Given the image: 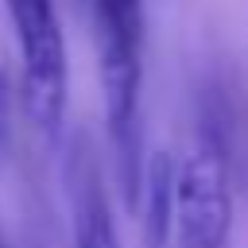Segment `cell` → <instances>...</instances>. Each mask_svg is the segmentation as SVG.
<instances>
[{"label":"cell","mask_w":248,"mask_h":248,"mask_svg":"<svg viewBox=\"0 0 248 248\" xmlns=\"http://www.w3.org/2000/svg\"><path fill=\"white\" fill-rule=\"evenodd\" d=\"M170 229L182 248H225L232 232V174L225 143L202 132L174 170V213Z\"/></svg>","instance_id":"6da1fadb"},{"label":"cell","mask_w":248,"mask_h":248,"mask_svg":"<svg viewBox=\"0 0 248 248\" xmlns=\"http://www.w3.org/2000/svg\"><path fill=\"white\" fill-rule=\"evenodd\" d=\"M8 16L23 58V108L43 132H58L66 112L70 66L54 0H8Z\"/></svg>","instance_id":"7a4b0ae2"},{"label":"cell","mask_w":248,"mask_h":248,"mask_svg":"<svg viewBox=\"0 0 248 248\" xmlns=\"http://www.w3.org/2000/svg\"><path fill=\"white\" fill-rule=\"evenodd\" d=\"M174 155L170 151H151L140 170V194L136 205H143V236L151 248H159L170 232V213H174Z\"/></svg>","instance_id":"3957f363"},{"label":"cell","mask_w":248,"mask_h":248,"mask_svg":"<svg viewBox=\"0 0 248 248\" xmlns=\"http://www.w3.org/2000/svg\"><path fill=\"white\" fill-rule=\"evenodd\" d=\"M74 248H120L108 198L93 170H81L74 186Z\"/></svg>","instance_id":"277c9868"},{"label":"cell","mask_w":248,"mask_h":248,"mask_svg":"<svg viewBox=\"0 0 248 248\" xmlns=\"http://www.w3.org/2000/svg\"><path fill=\"white\" fill-rule=\"evenodd\" d=\"M12 93H16V85H12V70L0 62V151H4L8 140H12Z\"/></svg>","instance_id":"5b68a950"},{"label":"cell","mask_w":248,"mask_h":248,"mask_svg":"<svg viewBox=\"0 0 248 248\" xmlns=\"http://www.w3.org/2000/svg\"><path fill=\"white\" fill-rule=\"evenodd\" d=\"M74 4H78V8H85V4H89V0H74Z\"/></svg>","instance_id":"8992f818"}]
</instances>
